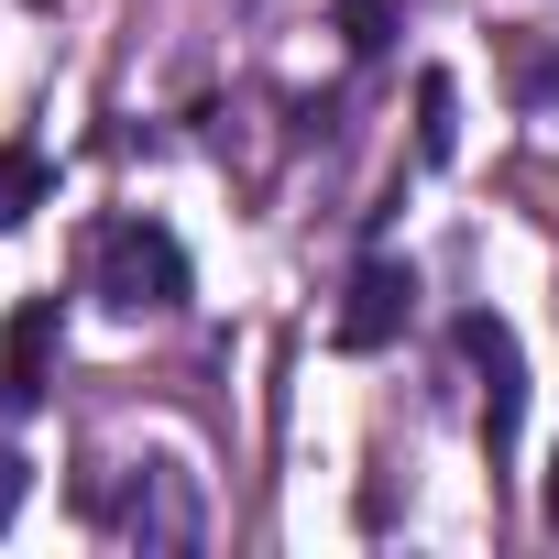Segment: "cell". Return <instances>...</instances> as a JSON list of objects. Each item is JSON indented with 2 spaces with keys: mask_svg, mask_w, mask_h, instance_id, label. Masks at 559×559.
I'll use <instances>...</instances> for the list:
<instances>
[{
  "mask_svg": "<svg viewBox=\"0 0 559 559\" xmlns=\"http://www.w3.org/2000/svg\"><path fill=\"white\" fill-rule=\"evenodd\" d=\"M88 286L121 308V319H176L187 297H198V263H187V241L165 230V219H110L99 241H88Z\"/></svg>",
  "mask_w": 559,
  "mask_h": 559,
  "instance_id": "obj_1",
  "label": "cell"
},
{
  "mask_svg": "<svg viewBox=\"0 0 559 559\" xmlns=\"http://www.w3.org/2000/svg\"><path fill=\"white\" fill-rule=\"evenodd\" d=\"M78 504L99 515V526H121V537H143V548H198V483L176 472V461H132V483H110V472H88L78 483Z\"/></svg>",
  "mask_w": 559,
  "mask_h": 559,
  "instance_id": "obj_2",
  "label": "cell"
},
{
  "mask_svg": "<svg viewBox=\"0 0 559 559\" xmlns=\"http://www.w3.org/2000/svg\"><path fill=\"white\" fill-rule=\"evenodd\" d=\"M450 341H461V362L483 373V450L515 461V439H526V341H515L493 308H472Z\"/></svg>",
  "mask_w": 559,
  "mask_h": 559,
  "instance_id": "obj_3",
  "label": "cell"
},
{
  "mask_svg": "<svg viewBox=\"0 0 559 559\" xmlns=\"http://www.w3.org/2000/svg\"><path fill=\"white\" fill-rule=\"evenodd\" d=\"M406 319H417V263H406V252H362V263H352V286H341L330 341H341V352H395Z\"/></svg>",
  "mask_w": 559,
  "mask_h": 559,
  "instance_id": "obj_4",
  "label": "cell"
},
{
  "mask_svg": "<svg viewBox=\"0 0 559 559\" xmlns=\"http://www.w3.org/2000/svg\"><path fill=\"white\" fill-rule=\"evenodd\" d=\"M56 362H67V297H23L0 330V417H34L56 395Z\"/></svg>",
  "mask_w": 559,
  "mask_h": 559,
  "instance_id": "obj_5",
  "label": "cell"
},
{
  "mask_svg": "<svg viewBox=\"0 0 559 559\" xmlns=\"http://www.w3.org/2000/svg\"><path fill=\"white\" fill-rule=\"evenodd\" d=\"M56 198V165H45V143H0V241H12L34 209Z\"/></svg>",
  "mask_w": 559,
  "mask_h": 559,
  "instance_id": "obj_6",
  "label": "cell"
},
{
  "mask_svg": "<svg viewBox=\"0 0 559 559\" xmlns=\"http://www.w3.org/2000/svg\"><path fill=\"white\" fill-rule=\"evenodd\" d=\"M450 154H461V88H450V67H428L417 78V165L439 176Z\"/></svg>",
  "mask_w": 559,
  "mask_h": 559,
  "instance_id": "obj_7",
  "label": "cell"
},
{
  "mask_svg": "<svg viewBox=\"0 0 559 559\" xmlns=\"http://www.w3.org/2000/svg\"><path fill=\"white\" fill-rule=\"evenodd\" d=\"M341 34H352V56H384L395 45V12H384V0H341Z\"/></svg>",
  "mask_w": 559,
  "mask_h": 559,
  "instance_id": "obj_8",
  "label": "cell"
},
{
  "mask_svg": "<svg viewBox=\"0 0 559 559\" xmlns=\"http://www.w3.org/2000/svg\"><path fill=\"white\" fill-rule=\"evenodd\" d=\"M23 493H34V461H23V450H0V526L23 515Z\"/></svg>",
  "mask_w": 559,
  "mask_h": 559,
  "instance_id": "obj_9",
  "label": "cell"
},
{
  "mask_svg": "<svg viewBox=\"0 0 559 559\" xmlns=\"http://www.w3.org/2000/svg\"><path fill=\"white\" fill-rule=\"evenodd\" d=\"M526 99H537V110H559V45H548V56L526 67Z\"/></svg>",
  "mask_w": 559,
  "mask_h": 559,
  "instance_id": "obj_10",
  "label": "cell"
}]
</instances>
